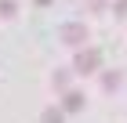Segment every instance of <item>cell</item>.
Segmentation results:
<instances>
[{"instance_id":"5","label":"cell","mask_w":127,"mask_h":123,"mask_svg":"<svg viewBox=\"0 0 127 123\" xmlns=\"http://www.w3.org/2000/svg\"><path fill=\"white\" fill-rule=\"evenodd\" d=\"M69 76H73V73H65V69H55V76H51L55 91H62V94H65V91H69Z\"/></svg>"},{"instance_id":"10","label":"cell","mask_w":127,"mask_h":123,"mask_svg":"<svg viewBox=\"0 0 127 123\" xmlns=\"http://www.w3.org/2000/svg\"><path fill=\"white\" fill-rule=\"evenodd\" d=\"M33 4H36V7H47V4H51V0H33Z\"/></svg>"},{"instance_id":"6","label":"cell","mask_w":127,"mask_h":123,"mask_svg":"<svg viewBox=\"0 0 127 123\" xmlns=\"http://www.w3.org/2000/svg\"><path fill=\"white\" fill-rule=\"evenodd\" d=\"M120 80H124V76H120V69L105 73V76H102V91H116V87H120Z\"/></svg>"},{"instance_id":"3","label":"cell","mask_w":127,"mask_h":123,"mask_svg":"<svg viewBox=\"0 0 127 123\" xmlns=\"http://www.w3.org/2000/svg\"><path fill=\"white\" fill-rule=\"evenodd\" d=\"M84 101H87V98L80 94V91H65V98H62V109H65V112H80V109H84Z\"/></svg>"},{"instance_id":"1","label":"cell","mask_w":127,"mask_h":123,"mask_svg":"<svg viewBox=\"0 0 127 123\" xmlns=\"http://www.w3.org/2000/svg\"><path fill=\"white\" fill-rule=\"evenodd\" d=\"M98 69H102V51L98 47H80L76 58H73V73L91 76V73H98Z\"/></svg>"},{"instance_id":"7","label":"cell","mask_w":127,"mask_h":123,"mask_svg":"<svg viewBox=\"0 0 127 123\" xmlns=\"http://www.w3.org/2000/svg\"><path fill=\"white\" fill-rule=\"evenodd\" d=\"M15 15H18V4L15 0H4L0 4V18H15Z\"/></svg>"},{"instance_id":"4","label":"cell","mask_w":127,"mask_h":123,"mask_svg":"<svg viewBox=\"0 0 127 123\" xmlns=\"http://www.w3.org/2000/svg\"><path fill=\"white\" fill-rule=\"evenodd\" d=\"M40 123H65V109L62 105H47L40 112Z\"/></svg>"},{"instance_id":"2","label":"cell","mask_w":127,"mask_h":123,"mask_svg":"<svg viewBox=\"0 0 127 123\" xmlns=\"http://www.w3.org/2000/svg\"><path fill=\"white\" fill-rule=\"evenodd\" d=\"M87 36H91V33H87V25H84V22H65V25H62L58 29V40H62V44H65V47H87Z\"/></svg>"},{"instance_id":"8","label":"cell","mask_w":127,"mask_h":123,"mask_svg":"<svg viewBox=\"0 0 127 123\" xmlns=\"http://www.w3.org/2000/svg\"><path fill=\"white\" fill-rule=\"evenodd\" d=\"M113 15L124 18V15H127V0H113Z\"/></svg>"},{"instance_id":"9","label":"cell","mask_w":127,"mask_h":123,"mask_svg":"<svg viewBox=\"0 0 127 123\" xmlns=\"http://www.w3.org/2000/svg\"><path fill=\"white\" fill-rule=\"evenodd\" d=\"M84 4H87V7H91V11H105V7H109L105 0H84Z\"/></svg>"}]
</instances>
